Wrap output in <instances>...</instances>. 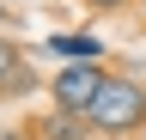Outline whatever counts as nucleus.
<instances>
[{
    "label": "nucleus",
    "mask_w": 146,
    "mask_h": 140,
    "mask_svg": "<svg viewBox=\"0 0 146 140\" xmlns=\"http://www.w3.org/2000/svg\"><path fill=\"white\" fill-rule=\"evenodd\" d=\"M85 122H91V134H134V128H146V85L110 73L98 104L85 110Z\"/></svg>",
    "instance_id": "nucleus-1"
},
{
    "label": "nucleus",
    "mask_w": 146,
    "mask_h": 140,
    "mask_svg": "<svg viewBox=\"0 0 146 140\" xmlns=\"http://www.w3.org/2000/svg\"><path fill=\"white\" fill-rule=\"evenodd\" d=\"M104 67L98 61H79V67H61V73L49 79V92H55V110H67V116H85L91 104H98V92H104Z\"/></svg>",
    "instance_id": "nucleus-2"
},
{
    "label": "nucleus",
    "mask_w": 146,
    "mask_h": 140,
    "mask_svg": "<svg viewBox=\"0 0 146 140\" xmlns=\"http://www.w3.org/2000/svg\"><path fill=\"white\" fill-rule=\"evenodd\" d=\"M49 55L61 61V67L98 61V55H104V37H91V31H55V37H49Z\"/></svg>",
    "instance_id": "nucleus-3"
},
{
    "label": "nucleus",
    "mask_w": 146,
    "mask_h": 140,
    "mask_svg": "<svg viewBox=\"0 0 146 140\" xmlns=\"http://www.w3.org/2000/svg\"><path fill=\"white\" fill-rule=\"evenodd\" d=\"M85 134H91V122L85 116H67V110H55L43 122V140H85Z\"/></svg>",
    "instance_id": "nucleus-4"
},
{
    "label": "nucleus",
    "mask_w": 146,
    "mask_h": 140,
    "mask_svg": "<svg viewBox=\"0 0 146 140\" xmlns=\"http://www.w3.org/2000/svg\"><path fill=\"white\" fill-rule=\"evenodd\" d=\"M18 73H25V67H18V49H12V37H0V92L18 85Z\"/></svg>",
    "instance_id": "nucleus-5"
},
{
    "label": "nucleus",
    "mask_w": 146,
    "mask_h": 140,
    "mask_svg": "<svg viewBox=\"0 0 146 140\" xmlns=\"http://www.w3.org/2000/svg\"><path fill=\"white\" fill-rule=\"evenodd\" d=\"M91 6H128V0H91Z\"/></svg>",
    "instance_id": "nucleus-6"
},
{
    "label": "nucleus",
    "mask_w": 146,
    "mask_h": 140,
    "mask_svg": "<svg viewBox=\"0 0 146 140\" xmlns=\"http://www.w3.org/2000/svg\"><path fill=\"white\" fill-rule=\"evenodd\" d=\"M0 140H25V134H0Z\"/></svg>",
    "instance_id": "nucleus-7"
},
{
    "label": "nucleus",
    "mask_w": 146,
    "mask_h": 140,
    "mask_svg": "<svg viewBox=\"0 0 146 140\" xmlns=\"http://www.w3.org/2000/svg\"><path fill=\"white\" fill-rule=\"evenodd\" d=\"M0 25H6V6H0Z\"/></svg>",
    "instance_id": "nucleus-8"
}]
</instances>
